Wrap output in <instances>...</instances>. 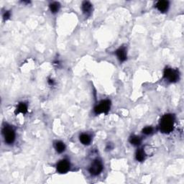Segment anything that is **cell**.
Wrapping results in <instances>:
<instances>
[{"label": "cell", "mask_w": 184, "mask_h": 184, "mask_svg": "<svg viewBox=\"0 0 184 184\" xmlns=\"http://www.w3.org/2000/svg\"><path fill=\"white\" fill-rule=\"evenodd\" d=\"M79 140L81 143L84 145H89L92 141L91 137L88 134H81L79 136Z\"/></svg>", "instance_id": "12"}, {"label": "cell", "mask_w": 184, "mask_h": 184, "mask_svg": "<svg viewBox=\"0 0 184 184\" xmlns=\"http://www.w3.org/2000/svg\"><path fill=\"white\" fill-rule=\"evenodd\" d=\"M145 157H146V154H145V150L143 149H138L137 150L136 154H135V157L136 160L139 162H143L145 160Z\"/></svg>", "instance_id": "10"}, {"label": "cell", "mask_w": 184, "mask_h": 184, "mask_svg": "<svg viewBox=\"0 0 184 184\" xmlns=\"http://www.w3.org/2000/svg\"><path fill=\"white\" fill-rule=\"evenodd\" d=\"M175 122V117L171 114L165 115L161 118L159 124V128L161 132L163 133H170L173 130Z\"/></svg>", "instance_id": "1"}, {"label": "cell", "mask_w": 184, "mask_h": 184, "mask_svg": "<svg viewBox=\"0 0 184 184\" xmlns=\"http://www.w3.org/2000/svg\"><path fill=\"white\" fill-rule=\"evenodd\" d=\"M54 148L58 153H62L66 150V145L61 141H56L54 143Z\"/></svg>", "instance_id": "11"}, {"label": "cell", "mask_w": 184, "mask_h": 184, "mask_svg": "<svg viewBox=\"0 0 184 184\" xmlns=\"http://www.w3.org/2000/svg\"><path fill=\"white\" fill-rule=\"evenodd\" d=\"M48 84H50V85H53V84H54V81L52 79H48Z\"/></svg>", "instance_id": "18"}, {"label": "cell", "mask_w": 184, "mask_h": 184, "mask_svg": "<svg viewBox=\"0 0 184 184\" xmlns=\"http://www.w3.org/2000/svg\"><path fill=\"white\" fill-rule=\"evenodd\" d=\"M27 105L25 104V103L24 102H21L20 104H18V106H17V107L16 109V110H15V114H24L27 113Z\"/></svg>", "instance_id": "9"}, {"label": "cell", "mask_w": 184, "mask_h": 184, "mask_svg": "<svg viewBox=\"0 0 184 184\" xmlns=\"http://www.w3.org/2000/svg\"><path fill=\"white\" fill-rule=\"evenodd\" d=\"M152 132H153V128L152 127H146L143 129V134H147V135L151 134Z\"/></svg>", "instance_id": "16"}, {"label": "cell", "mask_w": 184, "mask_h": 184, "mask_svg": "<svg viewBox=\"0 0 184 184\" xmlns=\"http://www.w3.org/2000/svg\"><path fill=\"white\" fill-rule=\"evenodd\" d=\"M155 7L160 12H166L168 11L169 8V1H158L155 4Z\"/></svg>", "instance_id": "8"}, {"label": "cell", "mask_w": 184, "mask_h": 184, "mask_svg": "<svg viewBox=\"0 0 184 184\" xmlns=\"http://www.w3.org/2000/svg\"><path fill=\"white\" fill-rule=\"evenodd\" d=\"M141 138L136 135H132L129 138V143L134 146H138L141 144Z\"/></svg>", "instance_id": "15"}, {"label": "cell", "mask_w": 184, "mask_h": 184, "mask_svg": "<svg viewBox=\"0 0 184 184\" xmlns=\"http://www.w3.org/2000/svg\"><path fill=\"white\" fill-rule=\"evenodd\" d=\"M89 172L93 176H98L103 171V164L100 160L96 159L89 168Z\"/></svg>", "instance_id": "5"}, {"label": "cell", "mask_w": 184, "mask_h": 184, "mask_svg": "<svg viewBox=\"0 0 184 184\" xmlns=\"http://www.w3.org/2000/svg\"><path fill=\"white\" fill-rule=\"evenodd\" d=\"M92 10V4L89 1H84L82 4V10L86 15H89L91 13Z\"/></svg>", "instance_id": "13"}, {"label": "cell", "mask_w": 184, "mask_h": 184, "mask_svg": "<svg viewBox=\"0 0 184 184\" xmlns=\"http://www.w3.org/2000/svg\"><path fill=\"white\" fill-rule=\"evenodd\" d=\"M111 101L109 100H102L94 108V112L96 115L106 114L110 110Z\"/></svg>", "instance_id": "4"}, {"label": "cell", "mask_w": 184, "mask_h": 184, "mask_svg": "<svg viewBox=\"0 0 184 184\" xmlns=\"http://www.w3.org/2000/svg\"><path fill=\"white\" fill-rule=\"evenodd\" d=\"M49 7H50V12L52 13H56L59 11L61 7V4L60 3L57 2V1H54V2H52L51 4H50L49 5Z\"/></svg>", "instance_id": "14"}, {"label": "cell", "mask_w": 184, "mask_h": 184, "mask_svg": "<svg viewBox=\"0 0 184 184\" xmlns=\"http://www.w3.org/2000/svg\"><path fill=\"white\" fill-rule=\"evenodd\" d=\"M115 54H116L117 57L118 58V59L121 62H124V61L127 60V50H126V48L124 47H121L118 50H117Z\"/></svg>", "instance_id": "7"}, {"label": "cell", "mask_w": 184, "mask_h": 184, "mask_svg": "<svg viewBox=\"0 0 184 184\" xmlns=\"http://www.w3.org/2000/svg\"><path fill=\"white\" fill-rule=\"evenodd\" d=\"M163 76L166 79H168L171 83H175L179 79V72L176 69L166 68L164 70Z\"/></svg>", "instance_id": "3"}, {"label": "cell", "mask_w": 184, "mask_h": 184, "mask_svg": "<svg viewBox=\"0 0 184 184\" xmlns=\"http://www.w3.org/2000/svg\"><path fill=\"white\" fill-rule=\"evenodd\" d=\"M10 15H11V14H10V12H9V11L5 12L4 14V15H3V18H4V20H8V19L10 17Z\"/></svg>", "instance_id": "17"}, {"label": "cell", "mask_w": 184, "mask_h": 184, "mask_svg": "<svg viewBox=\"0 0 184 184\" xmlns=\"http://www.w3.org/2000/svg\"><path fill=\"white\" fill-rule=\"evenodd\" d=\"M2 134L4 137V142L8 145H11L14 143L16 137L15 131L11 126L6 124L2 128Z\"/></svg>", "instance_id": "2"}, {"label": "cell", "mask_w": 184, "mask_h": 184, "mask_svg": "<svg viewBox=\"0 0 184 184\" xmlns=\"http://www.w3.org/2000/svg\"><path fill=\"white\" fill-rule=\"evenodd\" d=\"M71 168V164L70 162L66 159H64L61 160L58 163L57 166H56V168H57V171L59 173L64 174V173H66L70 170Z\"/></svg>", "instance_id": "6"}]
</instances>
